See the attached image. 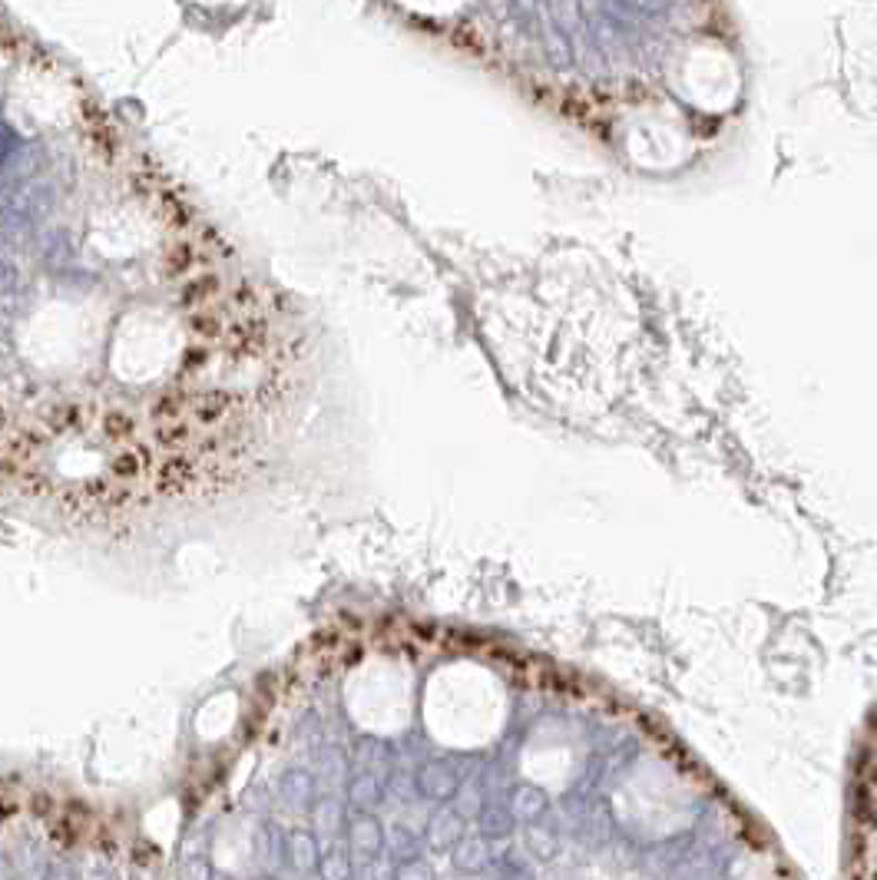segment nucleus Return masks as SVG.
I'll use <instances>...</instances> for the list:
<instances>
[{"mask_svg": "<svg viewBox=\"0 0 877 880\" xmlns=\"http://www.w3.org/2000/svg\"><path fill=\"white\" fill-rule=\"evenodd\" d=\"M235 411V398L228 391H203L190 395V415L196 424H220Z\"/></svg>", "mask_w": 877, "mask_h": 880, "instance_id": "f257e3e1", "label": "nucleus"}, {"mask_svg": "<svg viewBox=\"0 0 877 880\" xmlns=\"http://www.w3.org/2000/svg\"><path fill=\"white\" fill-rule=\"evenodd\" d=\"M547 10H550V23L557 30H563L570 40L580 37V30H583V7H580V0H547Z\"/></svg>", "mask_w": 877, "mask_h": 880, "instance_id": "f03ea898", "label": "nucleus"}, {"mask_svg": "<svg viewBox=\"0 0 877 880\" xmlns=\"http://www.w3.org/2000/svg\"><path fill=\"white\" fill-rule=\"evenodd\" d=\"M220 298V282L213 278V275H203V278H196L193 285H186V291H183V308H206L210 301H216Z\"/></svg>", "mask_w": 877, "mask_h": 880, "instance_id": "7ed1b4c3", "label": "nucleus"}, {"mask_svg": "<svg viewBox=\"0 0 877 880\" xmlns=\"http://www.w3.org/2000/svg\"><path fill=\"white\" fill-rule=\"evenodd\" d=\"M100 424H103V438L116 440V443H133L136 424L126 411H106Z\"/></svg>", "mask_w": 877, "mask_h": 880, "instance_id": "20e7f679", "label": "nucleus"}, {"mask_svg": "<svg viewBox=\"0 0 877 880\" xmlns=\"http://www.w3.org/2000/svg\"><path fill=\"white\" fill-rule=\"evenodd\" d=\"M620 7L630 13V17H662L669 7H672V0H620Z\"/></svg>", "mask_w": 877, "mask_h": 880, "instance_id": "39448f33", "label": "nucleus"}, {"mask_svg": "<svg viewBox=\"0 0 877 880\" xmlns=\"http://www.w3.org/2000/svg\"><path fill=\"white\" fill-rule=\"evenodd\" d=\"M206 361H210V348H206V345H193V348L186 351V358H183V375L200 371Z\"/></svg>", "mask_w": 877, "mask_h": 880, "instance_id": "423d86ee", "label": "nucleus"}, {"mask_svg": "<svg viewBox=\"0 0 877 880\" xmlns=\"http://www.w3.org/2000/svg\"><path fill=\"white\" fill-rule=\"evenodd\" d=\"M30 808H33L37 818H47V821L57 818V801L47 798V795H33V798H30Z\"/></svg>", "mask_w": 877, "mask_h": 880, "instance_id": "0eeeda50", "label": "nucleus"}, {"mask_svg": "<svg viewBox=\"0 0 877 880\" xmlns=\"http://www.w3.org/2000/svg\"><path fill=\"white\" fill-rule=\"evenodd\" d=\"M17 150V140H13V133H0V163L10 156Z\"/></svg>", "mask_w": 877, "mask_h": 880, "instance_id": "6e6552de", "label": "nucleus"}]
</instances>
